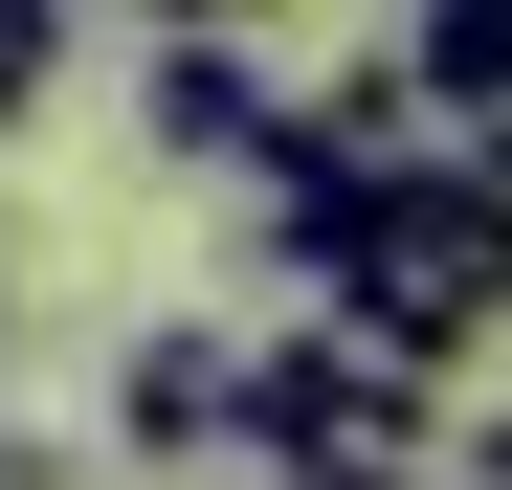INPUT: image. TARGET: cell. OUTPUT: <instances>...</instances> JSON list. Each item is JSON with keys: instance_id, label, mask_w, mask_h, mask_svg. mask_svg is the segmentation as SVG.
<instances>
[{"instance_id": "cell-1", "label": "cell", "mask_w": 512, "mask_h": 490, "mask_svg": "<svg viewBox=\"0 0 512 490\" xmlns=\"http://www.w3.org/2000/svg\"><path fill=\"white\" fill-rule=\"evenodd\" d=\"M290 290H312V335H357L379 379L446 401V379H468V335H512V223L446 179V156H401V179H357V223H334Z\"/></svg>"}, {"instance_id": "cell-2", "label": "cell", "mask_w": 512, "mask_h": 490, "mask_svg": "<svg viewBox=\"0 0 512 490\" xmlns=\"http://www.w3.org/2000/svg\"><path fill=\"white\" fill-rule=\"evenodd\" d=\"M223 446H245V468H290V490H423V468H446V401L379 379L357 335H312V312H290V335H245Z\"/></svg>"}, {"instance_id": "cell-3", "label": "cell", "mask_w": 512, "mask_h": 490, "mask_svg": "<svg viewBox=\"0 0 512 490\" xmlns=\"http://www.w3.org/2000/svg\"><path fill=\"white\" fill-rule=\"evenodd\" d=\"M134 112H156V156H223V179H245L268 112H290V67L245 45V23H156V45H134Z\"/></svg>"}, {"instance_id": "cell-4", "label": "cell", "mask_w": 512, "mask_h": 490, "mask_svg": "<svg viewBox=\"0 0 512 490\" xmlns=\"http://www.w3.org/2000/svg\"><path fill=\"white\" fill-rule=\"evenodd\" d=\"M223 401H245V357L201 335V312H156V335L112 357V446L134 468H223Z\"/></svg>"}, {"instance_id": "cell-5", "label": "cell", "mask_w": 512, "mask_h": 490, "mask_svg": "<svg viewBox=\"0 0 512 490\" xmlns=\"http://www.w3.org/2000/svg\"><path fill=\"white\" fill-rule=\"evenodd\" d=\"M379 67H401V112L490 134V112H512V0H423V23H379Z\"/></svg>"}, {"instance_id": "cell-6", "label": "cell", "mask_w": 512, "mask_h": 490, "mask_svg": "<svg viewBox=\"0 0 512 490\" xmlns=\"http://www.w3.org/2000/svg\"><path fill=\"white\" fill-rule=\"evenodd\" d=\"M67 45H90V23H67V0H0V156H23V112L67 90Z\"/></svg>"}, {"instance_id": "cell-7", "label": "cell", "mask_w": 512, "mask_h": 490, "mask_svg": "<svg viewBox=\"0 0 512 490\" xmlns=\"http://www.w3.org/2000/svg\"><path fill=\"white\" fill-rule=\"evenodd\" d=\"M0 490H90V446H67V424H0Z\"/></svg>"}, {"instance_id": "cell-8", "label": "cell", "mask_w": 512, "mask_h": 490, "mask_svg": "<svg viewBox=\"0 0 512 490\" xmlns=\"http://www.w3.org/2000/svg\"><path fill=\"white\" fill-rule=\"evenodd\" d=\"M423 490H512V424H468V446H446V468H423Z\"/></svg>"}, {"instance_id": "cell-9", "label": "cell", "mask_w": 512, "mask_h": 490, "mask_svg": "<svg viewBox=\"0 0 512 490\" xmlns=\"http://www.w3.org/2000/svg\"><path fill=\"white\" fill-rule=\"evenodd\" d=\"M0 312H23V268H0Z\"/></svg>"}, {"instance_id": "cell-10", "label": "cell", "mask_w": 512, "mask_h": 490, "mask_svg": "<svg viewBox=\"0 0 512 490\" xmlns=\"http://www.w3.org/2000/svg\"><path fill=\"white\" fill-rule=\"evenodd\" d=\"M245 490H290V468H245Z\"/></svg>"}]
</instances>
